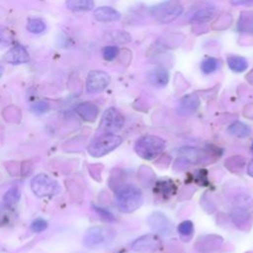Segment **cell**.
<instances>
[{
	"mask_svg": "<svg viewBox=\"0 0 253 253\" xmlns=\"http://www.w3.org/2000/svg\"><path fill=\"white\" fill-rule=\"evenodd\" d=\"M116 200L122 212L130 213L140 208L143 203V195L135 185H123L116 190Z\"/></svg>",
	"mask_w": 253,
	"mask_h": 253,
	"instance_id": "1",
	"label": "cell"
},
{
	"mask_svg": "<svg viewBox=\"0 0 253 253\" xmlns=\"http://www.w3.org/2000/svg\"><path fill=\"white\" fill-rule=\"evenodd\" d=\"M166 144L164 139L157 135L147 134L138 138L134 144L135 153L145 160L158 157L164 150Z\"/></svg>",
	"mask_w": 253,
	"mask_h": 253,
	"instance_id": "2",
	"label": "cell"
},
{
	"mask_svg": "<svg viewBox=\"0 0 253 253\" xmlns=\"http://www.w3.org/2000/svg\"><path fill=\"white\" fill-rule=\"evenodd\" d=\"M184 11L180 0H166L150 9L151 16L160 24H169L182 15Z\"/></svg>",
	"mask_w": 253,
	"mask_h": 253,
	"instance_id": "3",
	"label": "cell"
},
{
	"mask_svg": "<svg viewBox=\"0 0 253 253\" xmlns=\"http://www.w3.org/2000/svg\"><path fill=\"white\" fill-rule=\"evenodd\" d=\"M116 231L108 226L90 227L83 237V244L92 249L109 245L115 238Z\"/></svg>",
	"mask_w": 253,
	"mask_h": 253,
	"instance_id": "4",
	"label": "cell"
},
{
	"mask_svg": "<svg viewBox=\"0 0 253 253\" xmlns=\"http://www.w3.org/2000/svg\"><path fill=\"white\" fill-rule=\"evenodd\" d=\"M123 138L115 133H104L92 140L88 146V152L93 157H102L115 150L121 143Z\"/></svg>",
	"mask_w": 253,
	"mask_h": 253,
	"instance_id": "5",
	"label": "cell"
},
{
	"mask_svg": "<svg viewBox=\"0 0 253 253\" xmlns=\"http://www.w3.org/2000/svg\"><path fill=\"white\" fill-rule=\"evenodd\" d=\"M124 124L125 119L123 115L116 108L111 107L104 112L98 129L102 134L115 133L123 128Z\"/></svg>",
	"mask_w": 253,
	"mask_h": 253,
	"instance_id": "6",
	"label": "cell"
},
{
	"mask_svg": "<svg viewBox=\"0 0 253 253\" xmlns=\"http://www.w3.org/2000/svg\"><path fill=\"white\" fill-rule=\"evenodd\" d=\"M31 188L38 197H46L54 195L58 191V184L45 174L35 176L31 182Z\"/></svg>",
	"mask_w": 253,
	"mask_h": 253,
	"instance_id": "7",
	"label": "cell"
},
{
	"mask_svg": "<svg viewBox=\"0 0 253 253\" xmlns=\"http://www.w3.org/2000/svg\"><path fill=\"white\" fill-rule=\"evenodd\" d=\"M111 82L108 73L102 70H92L88 73L86 79V91L89 94H95L105 90Z\"/></svg>",
	"mask_w": 253,
	"mask_h": 253,
	"instance_id": "8",
	"label": "cell"
},
{
	"mask_svg": "<svg viewBox=\"0 0 253 253\" xmlns=\"http://www.w3.org/2000/svg\"><path fill=\"white\" fill-rule=\"evenodd\" d=\"M149 227L156 233L168 236L173 232V224L166 214L160 211L150 213L146 220Z\"/></svg>",
	"mask_w": 253,
	"mask_h": 253,
	"instance_id": "9",
	"label": "cell"
},
{
	"mask_svg": "<svg viewBox=\"0 0 253 253\" xmlns=\"http://www.w3.org/2000/svg\"><path fill=\"white\" fill-rule=\"evenodd\" d=\"M161 246V239L156 233H147L131 243V249L138 253L154 252Z\"/></svg>",
	"mask_w": 253,
	"mask_h": 253,
	"instance_id": "10",
	"label": "cell"
},
{
	"mask_svg": "<svg viewBox=\"0 0 253 253\" xmlns=\"http://www.w3.org/2000/svg\"><path fill=\"white\" fill-rule=\"evenodd\" d=\"M4 60L11 64H23L30 61V55L24 46L17 44L5 53Z\"/></svg>",
	"mask_w": 253,
	"mask_h": 253,
	"instance_id": "11",
	"label": "cell"
},
{
	"mask_svg": "<svg viewBox=\"0 0 253 253\" xmlns=\"http://www.w3.org/2000/svg\"><path fill=\"white\" fill-rule=\"evenodd\" d=\"M75 111L82 120L89 123L95 122L99 114L98 106L92 102H82L78 104L75 107Z\"/></svg>",
	"mask_w": 253,
	"mask_h": 253,
	"instance_id": "12",
	"label": "cell"
},
{
	"mask_svg": "<svg viewBox=\"0 0 253 253\" xmlns=\"http://www.w3.org/2000/svg\"><path fill=\"white\" fill-rule=\"evenodd\" d=\"M201 101L196 94H188L184 96L178 106V113L180 115H190L198 110Z\"/></svg>",
	"mask_w": 253,
	"mask_h": 253,
	"instance_id": "13",
	"label": "cell"
},
{
	"mask_svg": "<svg viewBox=\"0 0 253 253\" xmlns=\"http://www.w3.org/2000/svg\"><path fill=\"white\" fill-rule=\"evenodd\" d=\"M169 71L163 66L154 67L148 74V80L151 85L162 88L169 82Z\"/></svg>",
	"mask_w": 253,
	"mask_h": 253,
	"instance_id": "14",
	"label": "cell"
},
{
	"mask_svg": "<svg viewBox=\"0 0 253 253\" xmlns=\"http://www.w3.org/2000/svg\"><path fill=\"white\" fill-rule=\"evenodd\" d=\"M93 15L99 22H114L121 18L120 12L109 6H102L95 9Z\"/></svg>",
	"mask_w": 253,
	"mask_h": 253,
	"instance_id": "15",
	"label": "cell"
},
{
	"mask_svg": "<svg viewBox=\"0 0 253 253\" xmlns=\"http://www.w3.org/2000/svg\"><path fill=\"white\" fill-rule=\"evenodd\" d=\"M222 244V238L217 235H205L198 239L196 247L201 251H211L218 248Z\"/></svg>",
	"mask_w": 253,
	"mask_h": 253,
	"instance_id": "16",
	"label": "cell"
},
{
	"mask_svg": "<svg viewBox=\"0 0 253 253\" xmlns=\"http://www.w3.org/2000/svg\"><path fill=\"white\" fill-rule=\"evenodd\" d=\"M177 187L174 184L173 181L168 180V179H163L159 180L155 184L154 191L156 194L160 195L162 198H169L172 195L176 193Z\"/></svg>",
	"mask_w": 253,
	"mask_h": 253,
	"instance_id": "17",
	"label": "cell"
},
{
	"mask_svg": "<svg viewBox=\"0 0 253 253\" xmlns=\"http://www.w3.org/2000/svg\"><path fill=\"white\" fill-rule=\"evenodd\" d=\"M237 30L240 33L253 34V14L249 12H241L238 22Z\"/></svg>",
	"mask_w": 253,
	"mask_h": 253,
	"instance_id": "18",
	"label": "cell"
},
{
	"mask_svg": "<svg viewBox=\"0 0 253 253\" xmlns=\"http://www.w3.org/2000/svg\"><path fill=\"white\" fill-rule=\"evenodd\" d=\"M215 15L214 7H205L198 10L191 18V23H207L211 20Z\"/></svg>",
	"mask_w": 253,
	"mask_h": 253,
	"instance_id": "19",
	"label": "cell"
},
{
	"mask_svg": "<svg viewBox=\"0 0 253 253\" xmlns=\"http://www.w3.org/2000/svg\"><path fill=\"white\" fill-rule=\"evenodd\" d=\"M226 62L228 67L234 72H243L248 68V61L243 56L228 55Z\"/></svg>",
	"mask_w": 253,
	"mask_h": 253,
	"instance_id": "20",
	"label": "cell"
},
{
	"mask_svg": "<svg viewBox=\"0 0 253 253\" xmlns=\"http://www.w3.org/2000/svg\"><path fill=\"white\" fill-rule=\"evenodd\" d=\"M227 131L237 137H247L251 133V128L242 122H234L227 127Z\"/></svg>",
	"mask_w": 253,
	"mask_h": 253,
	"instance_id": "21",
	"label": "cell"
},
{
	"mask_svg": "<svg viewBox=\"0 0 253 253\" xmlns=\"http://www.w3.org/2000/svg\"><path fill=\"white\" fill-rule=\"evenodd\" d=\"M65 4L72 11H90L95 7L94 0H66Z\"/></svg>",
	"mask_w": 253,
	"mask_h": 253,
	"instance_id": "22",
	"label": "cell"
},
{
	"mask_svg": "<svg viewBox=\"0 0 253 253\" xmlns=\"http://www.w3.org/2000/svg\"><path fill=\"white\" fill-rule=\"evenodd\" d=\"M106 41L116 43H126L131 41V36L126 31H112L106 34Z\"/></svg>",
	"mask_w": 253,
	"mask_h": 253,
	"instance_id": "23",
	"label": "cell"
},
{
	"mask_svg": "<svg viewBox=\"0 0 253 253\" xmlns=\"http://www.w3.org/2000/svg\"><path fill=\"white\" fill-rule=\"evenodd\" d=\"M232 220L234 223L243 229V226H249V214L245 210L242 209H235L231 212Z\"/></svg>",
	"mask_w": 253,
	"mask_h": 253,
	"instance_id": "24",
	"label": "cell"
},
{
	"mask_svg": "<svg viewBox=\"0 0 253 253\" xmlns=\"http://www.w3.org/2000/svg\"><path fill=\"white\" fill-rule=\"evenodd\" d=\"M177 230L184 241H189L194 233V223L191 220H184L178 225Z\"/></svg>",
	"mask_w": 253,
	"mask_h": 253,
	"instance_id": "25",
	"label": "cell"
},
{
	"mask_svg": "<svg viewBox=\"0 0 253 253\" xmlns=\"http://www.w3.org/2000/svg\"><path fill=\"white\" fill-rule=\"evenodd\" d=\"M245 162V159L241 156H231L226 159L224 165L231 172H237L243 169Z\"/></svg>",
	"mask_w": 253,
	"mask_h": 253,
	"instance_id": "26",
	"label": "cell"
},
{
	"mask_svg": "<svg viewBox=\"0 0 253 253\" xmlns=\"http://www.w3.org/2000/svg\"><path fill=\"white\" fill-rule=\"evenodd\" d=\"M219 60L214 57H207L201 63V70L205 74L213 73L219 67Z\"/></svg>",
	"mask_w": 253,
	"mask_h": 253,
	"instance_id": "27",
	"label": "cell"
},
{
	"mask_svg": "<svg viewBox=\"0 0 253 253\" xmlns=\"http://www.w3.org/2000/svg\"><path fill=\"white\" fill-rule=\"evenodd\" d=\"M46 26L42 19H30L27 23V30L32 34H42L45 31Z\"/></svg>",
	"mask_w": 253,
	"mask_h": 253,
	"instance_id": "28",
	"label": "cell"
},
{
	"mask_svg": "<svg viewBox=\"0 0 253 253\" xmlns=\"http://www.w3.org/2000/svg\"><path fill=\"white\" fill-rule=\"evenodd\" d=\"M3 118L7 122L11 123H18L21 119L20 110L15 106H9L3 110Z\"/></svg>",
	"mask_w": 253,
	"mask_h": 253,
	"instance_id": "29",
	"label": "cell"
},
{
	"mask_svg": "<svg viewBox=\"0 0 253 253\" xmlns=\"http://www.w3.org/2000/svg\"><path fill=\"white\" fill-rule=\"evenodd\" d=\"M21 197V192L18 187H12L10 188L4 195L3 200L8 206H13L18 203Z\"/></svg>",
	"mask_w": 253,
	"mask_h": 253,
	"instance_id": "30",
	"label": "cell"
},
{
	"mask_svg": "<svg viewBox=\"0 0 253 253\" xmlns=\"http://www.w3.org/2000/svg\"><path fill=\"white\" fill-rule=\"evenodd\" d=\"M119 52H120V49L116 45H108L102 49V55H103L104 59H106L108 61L115 59L118 56Z\"/></svg>",
	"mask_w": 253,
	"mask_h": 253,
	"instance_id": "31",
	"label": "cell"
},
{
	"mask_svg": "<svg viewBox=\"0 0 253 253\" xmlns=\"http://www.w3.org/2000/svg\"><path fill=\"white\" fill-rule=\"evenodd\" d=\"M47 228V222L45 219L42 218V217H38L36 218L32 224H31V229L32 231L36 232V233H39V232H42L43 230H45Z\"/></svg>",
	"mask_w": 253,
	"mask_h": 253,
	"instance_id": "32",
	"label": "cell"
},
{
	"mask_svg": "<svg viewBox=\"0 0 253 253\" xmlns=\"http://www.w3.org/2000/svg\"><path fill=\"white\" fill-rule=\"evenodd\" d=\"M12 42H13V38L10 31L0 26V44L9 45Z\"/></svg>",
	"mask_w": 253,
	"mask_h": 253,
	"instance_id": "33",
	"label": "cell"
},
{
	"mask_svg": "<svg viewBox=\"0 0 253 253\" xmlns=\"http://www.w3.org/2000/svg\"><path fill=\"white\" fill-rule=\"evenodd\" d=\"M93 209L103 219H105L107 221H111V222L115 221L114 214L112 212H110L108 210L100 208V207H97V206H93Z\"/></svg>",
	"mask_w": 253,
	"mask_h": 253,
	"instance_id": "34",
	"label": "cell"
},
{
	"mask_svg": "<svg viewBox=\"0 0 253 253\" xmlns=\"http://www.w3.org/2000/svg\"><path fill=\"white\" fill-rule=\"evenodd\" d=\"M48 109H49L48 104L45 101H38V102L34 103L32 106V110L36 114H43L46 111H48Z\"/></svg>",
	"mask_w": 253,
	"mask_h": 253,
	"instance_id": "35",
	"label": "cell"
},
{
	"mask_svg": "<svg viewBox=\"0 0 253 253\" xmlns=\"http://www.w3.org/2000/svg\"><path fill=\"white\" fill-rule=\"evenodd\" d=\"M230 3L234 6H243L253 4V0H230Z\"/></svg>",
	"mask_w": 253,
	"mask_h": 253,
	"instance_id": "36",
	"label": "cell"
},
{
	"mask_svg": "<svg viewBox=\"0 0 253 253\" xmlns=\"http://www.w3.org/2000/svg\"><path fill=\"white\" fill-rule=\"evenodd\" d=\"M31 168H32V166L30 163L28 164V162H24L23 167H22V175H28L29 172L31 171Z\"/></svg>",
	"mask_w": 253,
	"mask_h": 253,
	"instance_id": "37",
	"label": "cell"
},
{
	"mask_svg": "<svg viewBox=\"0 0 253 253\" xmlns=\"http://www.w3.org/2000/svg\"><path fill=\"white\" fill-rule=\"evenodd\" d=\"M247 173L253 178V160H251L247 166Z\"/></svg>",
	"mask_w": 253,
	"mask_h": 253,
	"instance_id": "38",
	"label": "cell"
},
{
	"mask_svg": "<svg viewBox=\"0 0 253 253\" xmlns=\"http://www.w3.org/2000/svg\"><path fill=\"white\" fill-rule=\"evenodd\" d=\"M3 73H4V67L2 65H0V77L3 75Z\"/></svg>",
	"mask_w": 253,
	"mask_h": 253,
	"instance_id": "39",
	"label": "cell"
},
{
	"mask_svg": "<svg viewBox=\"0 0 253 253\" xmlns=\"http://www.w3.org/2000/svg\"><path fill=\"white\" fill-rule=\"evenodd\" d=\"M251 150H252V153H253V142H252V145H251Z\"/></svg>",
	"mask_w": 253,
	"mask_h": 253,
	"instance_id": "40",
	"label": "cell"
},
{
	"mask_svg": "<svg viewBox=\"0 0 253 253\" xmlns=\"http://www.w3.org/2000/svg\"><path fill=\"white\" fill-rule=\"evenodd\" d=\"M0 128H1V126H0Z\"/></svg>",
	"mask_w": 253,
	"mask_h": 253,
	"instance_id": "41",
	"label": "cell"
}]
</instances>
